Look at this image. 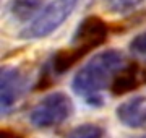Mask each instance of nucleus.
Listing matches in <instances>:
<instances>
[{"label":"nucleus","mask_w":146,"mask_h":138,"mask_svg":"<svg viewBox=\"0 0 146 138\" xmlns=\"http://www.w3.org/2000/svg\"><path fill=\"white\" fill-rule=\"evenodd\" d=\"M44 5V0H10L7 3V15L16 23H31Z\"/></svg>","instance_id":"0eeeda50"},{"label":"nucleus","mask_w":146,"mask_h":138,"mask_svg":"<svg viewBox=\"0 0 146 138\" xmlns=\"http://www.w3.org/2000/svg\"><path fill=\"white\" fill-rule=\"evenodd\" d=\"M125 55L119 49H104L94 54L88 62L75 73L72 80V91L83 98L93 107L104 104V90H107L115 75L125 67Z\"/></svg>","instance_id":"f257e3e1"},{"label":"nucleus","mask_w":146,"mask_h":138,"mask_svg":"<svg viewBox=\"0 0 146 138\" xmlns=\"http://www.w3.org/2000/svg\"><path fill=\"white\" fill-rule=\"evenodd\" d=\"M75 106L67 93L54 91L49 93L29 111V123L39 130L54 128L67 122L73 115Z\"/></svg>","instance_id":"7ed1b4c3"},{"label":"nucleus","mask_w":146,"mask_h":138,"mask_svg":"<svg viewBox=\"0 0 146 138\" xmlns=\"http://www.w3.org/2000/svg\"><path fill=\"white\" fill-rule=\"evenodd\" d=\"M138 85H140V73H138L136 65H125L115 75L114 81L110 85V91L115 96L127 94V93L136 90Z\"/></svg>","instance_id":"6e6552de"},{"label":"nucleus","mask_w":146,"mask_h":138,"mask_svg":"<svg viewBox=\"0 0 146 138\" xmlns=\"http://www.w3.org/2000/svg\"><path fill=\"white\" fill-rule=\"evenodd\" d=\"M78 3L80 0H52L31 23H28L18 33V37L23 41H39L49 37L72 16Z\"/></svg>","instance_id":"f03ea898"},{"label":"nucleus","mask_w":146,"mask_h":138,"mask_svg":"<svg viewBox=\"0 0 146 138\" xmlns=\"http://www.w3.org/2000/svg\"><path fill=\"white\" fill-rule=\"evenodd\" d=\"M29 86V75L21 67H3L0 80V106L2 114L8 112L20 101Z\"/></svg>","instance_id":"39448f33"},{"label":"nucleus","mask_w":146,"mask_h":138,"mask_svg":"<svg viewBox=\"0 0 146 138\" xmlns=\"http://www.w3.org/2000/svg\"><path fill=\"white\" fill-rule=\"evenodd\" d=\"M65 138H109V133L99 123L86 122L72 128L65 135Z\"/></svg>","instance_id":"1a4fd4ad"},{"label":"nucleus","mask_w":146,"mask_h":138,"mask_svg":"<svg viewBox=\"0 0 146 138\" xmlns=\"http://www.w3.org/2000/svg\"><path fill=\"white\" fill-rule=\"evenodd\" d=\"M145 2L146 0H102V7L110 15H128Z\"/></svg>","instance_id":"9d476101"},{"label":"nucleus","mask_w":146,"mask_h":138,"mask_svg":"<svg viewBox=\"0 0 146 138\" xmlns=\"http://www.w3.org/2000/svg\"><path fill=\"white\" fill-rule=\"evenodd\" d=\"M107 36H109V29L104 20L96 15H89L84 16L78 23V26L75 28L70 46L81 49L83 52L88 54L93 49L102 46L107 41Z\"/></svg>","instance_id":"20e7f679"},{"label":"nucleus","mask_w":146,"mask_h":138,"mask_svg":"<svg viewBox=\"0 0 146 138\" xmlns=\"http://www.w3.org/2000/svg\"><path fill=\"white\" fill-rule=\"evenodd\" d=\"M143 78H145V81H146V70L143 72Z\"/></svg>","instance_id":"f8f14e48"},{"label":"nucleus","mask_w":146,"mask_h":138,"mask_svg":"<svg viewBox=\"0 0 146 138\" xmlns=\"http://www.w3.org/2000/svg\"><path fill=\"white\" fill-rule=\"evenodd\" d=\"M128 49L131 54L146 58V31H141L131 37L128 42Z\"/></svg>","instance_id":"9b49d317"},{"label":"nucleus","mask_w":146,"mask_h":138,"mask_svg":"<svg viewBox=\"0 0 146 138\" xmlns=\"http://www.w3.org/2000/svg\"><path fill=\"white\" fill-rule=\"evenodd\" d=\"M115 119L131 130H146V96L138 94L115 107Z\"/></svg>","instance_id":"423d86ee"}]
</instances>
